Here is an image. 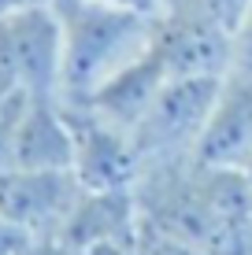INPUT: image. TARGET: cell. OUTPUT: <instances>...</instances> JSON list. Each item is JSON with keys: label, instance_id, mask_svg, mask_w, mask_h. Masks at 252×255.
Here are the masks:
<instances>
[{"label": "cell", "instance_id": "cell-1", "mask_svg": "<svg viewBox=\"0 0 252 255\" xmlns=\"http://www.w3.org/2000/svg\"><path fill=\"white\" fill-rule=\"evenodd\" d=\"M141 226L208 255H252V178L197 155L145 163L134 185Z\"/></svg>", "mask_w": 252, "mask_h": 255}, {"label": "cell", "instance_id": "cell-2", "mask_svg": "<svg viewBox=\"0 0 252 255\" xmlns=\"http://www.w3.org/2000/svg\"><path fill=\"white\" fill-rule=\"evenodd\" d=\"M59 15V100L85 104L115 74L152 48L156 19L108 7L100 0H52Z\"/></svg>", "mask_w": 252, "mask_h": 255}, {"label": "cell", "instance_id": "cell-3", "mask_svg": "<svg viewBox=\"0 0 252 255\" xmlns=\"http://www.w3.org/2000/svg\"><path fill=\"white\" fill-rule=\"evenodd\" d=\"M59 15L52 0L0 19V93L59 96Z\"/></svg>", "mask_w": 252, "mask_h": 255}, {"label": "cell", "instance_id": "cell-4", "mask_svg": "<svg viewBox=\"0 0 252 255\" xmlns=\"http://www.w3.org/2000/svg\"><path fill=\"white\" fill-rule=\"evenodd\" d=\"M215 89H219V78H178L156 93L149 111L134 126L141 166L197 155L208 119H212Z\"/></svg>", "mask_w": 252, "mask_h": 255}, {"label": "cell", "instance_id": "cell-5", "mask_svg": "<svg viewBox=\"0 0 252 255\" xmlns=\"http://www.w3.org/2000/svg\"><path fill=\"white\" fill-rule=\"evenodd\" d=\"M74 137V178L82 189H134L141 178V155L134 133L89 108V104H63Z\"/></svg>", "mask_w": 252, "mask_h": 255}, {"label": "cell", "instance_id": "cell-6", "mask_svg": "<svg viewBox=\"0 0 252 255\" xmlns=\"http://www.w3.org/2000/svg\"><path fill=\"white\" fill-rule=\"evenodd\" d=\"M152 52L160 56L167 82L178 78H223L238 59V45L227 26L204 19L193 11H167L156 19Z\"/></svg>", "mask_w": 252, "mask_h": 255}, {"label": "cell", "instance_id": "cell-7", "mask_svg": "<svg viewBox=\"0 0 252 255\" xmlns=\"http://www.w3.org/2000/svg\"><path fill=\"white\" fill-rule=\"evenodd\" d=\"M82 196V181L74 170H0V218L30 230L33 237H52L63 230L71 207Z\"/></svg>", "mask_w": 252, "mask_h": 255}, {"label": "cell", "instance_id": "cell-8", "mask_svg": "<svg viewBox=\"0 0 252 255\" xmlns=\"http://www.w3.org/2000/svg\"><path fill=\"white\" fill-rule=\"evenodd\" d=\"M197 159L215 166L249 170L252 166V63L234 59V67L219 78L212 104V119L201 137Z\"/></svg>", "mask_w": 252, "mask_h": 255}, {"label": "cell", "instance_id": "cell-9", "mask_svg": "<svg viewBox=\"0 0 252 255\" xmlns=\"http://www.w3.org/2000/svg\"><path fill=\"white\" fill-rule=\"evenodd\" d=\"M137 233H141V207L134 189H82L56 241L63 252H82L89 244L126 241Z\"/></svg>", "mask_w": 252, "mask_h": 255}, {"label": "cell", "instance_id": "cell-10", "mask_svg": "<svg viewBox=\"0 0 252 255\" xmlns=\"http://www.w3.org/2000/svg\"><path fill=\"white\" fill-rule=\"evenodd\" d=\"M74 137L59 96H30L15 126L11 163L22 170H71Z\"/></svg>", "mask_w": 252, "mask_h": 255}, {"label": "cell", "instance_id": "cell-11", "mask_svg": "<svg viewBox=\"0 0 252 255\" xmlns=\"http://www.w3.org/2000/svg\"><path fill=\"white\" fill-rule=\"evenodd\" d=\"M163 85H167V70H163L160 56L149 48L137 63H130L123 74H115L85 104H89L97 115H104L108 122H115V126H123V129L134 133V126L141 122V115L149 111V104L156 100V93H160Z\"/></svg>", "mask_w": 252, "mask_h": 255}, {"label": "cell", "instance_id": "cell-12", "mask_svg": "<svg viewBox=\"0 0 252 255\" xmlns=\"http://www.w3.org/2000/svg\"><path fill=\"white\" fill-rule=\"evenodd\" d=\"M252 0H167V7H178V11H193V15H204V19L227 26L230 33H238L241 26V15ZM163 7V11H167Z\"/></svg>", "mask_w": 252, "mask_h": 255}, {"label": "cell", "instance_id": "cell-13", "mask_svg": "<svg viewBox=\"0 0 252 255\" xmlns=\"http://www.w3.org/2000/svg\"><path fill=\"white\" fill-rule=\"evenodd\" d=\"M141 255H208V252L197 248V244L175 241V237H163V233L141 226Z\"/></svg>", "mask_w": 252, "mask_h": 255}, {"label": "cell", "instance_id": "cell-14", "mask_svg": "<svg viewBox=\"0 0 252 255\" xmlns=\"http://www.w3.org/2000/svg\"><path fill=\"white\" fill-rule=\"evenodd\" d=\"M33 241H41V237H33L30 230L0 218V255H26L33 248Z\"/></svg>", "mask_w": 252, "mask_h": 255}, {"label": "cell", "instance_id": "cell-15", "mask_svg": "<svg viewBox=\"0 0 252 255\" xmlns=\"http://www.w3.org/2000/svg\"><path fill=\"white\" fill-rule=\"evenodd\" d=\"M67 255H141V233L126 237V241H104V244H89L82 252H67Z\"/></svg>", "mask_w": 252, "mask_h": 255}, {"label": "cell", "instance_id": "cell-16", "mask_svg": "<svg viewBox=\"0 0 252 255\" xmlns=\"http://www.w3.org/2000/svg\"><path fill=\"white\" fill-rule=\"evenodd\" d=\"M108 7H119V11H130V15H145V19H160L167 0H100Z\"/></svg>", "mask_w": 252, "mask_h": 255}, {"label": "cell", "instance_id": "cell-17", "mask_svg": "<svg viewBox=\"0 0 252 255\" xmlns=\"http://www.w3.org/2000/svg\"><path fill=\"white\" fill-rule=\"evenodd\" d=\"M234 45H238V59H249L252 63V4L245 7V15H241V26H238V33H234Z\"/></svg>", "mask_w": 252, "mask_h": 255}, {"label": "cell", "instance_id": "cell-18", "mask_svg": "<svg viewBox=\"0 0 252 255\" xmlns=\"http://www.w3.org/2000/svg\"><path fill=\"white\" fill-rule=\"evenodd\" d=\"M26 255H67L63 248H59V241H52V237H41V241H33V248Z\"/></svg>", "mask_w": 252, "mask_h": 255}, {"label": "cell", "instance_id": "cell-19", "mask_svg": "<svg viewBox=\"0 0 252 255\" xmlns=\"http://www.w3.org/2000/svg\"><path fill=\"white\" fill-rule=\"evenodd\" d=\"M30 4H41V0H0V19L11 15V11H22V7H30Z\"/></svg>", "mask_w": 252, "mask_h": 255}]
</instances>
